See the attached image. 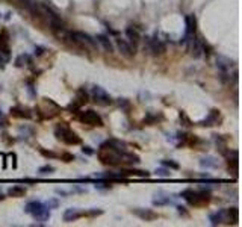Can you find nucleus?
Listing matches in <instances>:
<instances>
[{
  "instance_id": "nucleus-1",
  "label": "nucleus",
  "mask_w": 242,
  "mask_h": 227,
  "mask_svg": "<svg viewBox=\"0 0 242 227\" xmlns=\"http://www.w3.org/2000/svg\"><path fill=\"white\" fill-rule=\"evenodd\" d=\"M26 212L30 213L32 216L41 219V221H44V219H47V218L50 216L49 209H47L43 203H40V201H30V203L26 206Z\"/></svg>"
},
{
  "instance_id": "nucleus-2",
  "label": "nucleus",
  "mask_w": 242,
  "mask_h": 227,
  "mask_svg": "<svg viewBox=\"0 0 242 227\" xmlns=\"http://www.w3.org/2000/svg\"><path fill=\"white\" fill-rule=\"evenodd\" d=\"M56 136H58L59 139L68 142V144H77V142H79L77 135H76L74 132H71V130H70L68 127H65V126H58V127H56Z\"/></svg>"
},
{
  "instance_id": "nucleus-3",
  "label": "nucleus",
  "mask_w": 242,
  "mask_h": 227,
  "mask_svg": "<svg viewBox=\"0 0 242 227\" xmlns=\"http://www.w3.org/2000/svg\"><path fill=\"white\" fill-rule=\"evenodd\" d=\"M147 50L151 55H161L165 50V46L159 38H147Z\"/></svg>"
},
{
  "instance_id": "nucleus-4",
  "label": "nucleus",
  "mask_w": 242,
  "mask_h": 227,
  "mask_svg": "<svg viewBox=\"0 0 242 227\" xmlns=\"http://www.w3.org/2000/svg\"><path fill=\"white\" fill-rule=\"evenodd\" d=\"M92 95H94V100H95L98 104H109V103H110L109 94H107L103 88H100V86H94V88H92Z\"/></svg>"
},
{
  "instance_id": "nucleus-5",
  "label": "nucleus",
  "mask_w": 242,
  "mask_h": 227,
  "mask_svg": "<svg viewBox=\"0 0 242 227\" xmlns=\"http://www.w3.org/2000/svg\"><path fill=\"white\" fill-rule=\"evenodd\" d=\"M82 121L86 123V124H91V126H101L103 124L100 115L97 112H94V110H86L82 115Z\"/></svg>"
},
{
  "instance_id": "nucleus-6",
  "label": "nucleus",
  "mask_w": 242,
  "mask_h": 227,
  "mask_svg": "<svg viewBox=\"0 0 242 227\" xmlns=\"http://www.w3.org/2000/svg\"><path fill=\"white\" fill-rule=\"evenodd\" d=\"M116 44H118V49H119V52L123 53L124 56H133L135 55V47L129 43V41H126V40H116Z\"/></svg>"
},
{
  "instance_id": "nucleus-7",
  "label": "nucleus",
  "mask_w": 242,
  "mask_h": 227,
  "mask_svg": "<svg viewBox=\"0 0 242 227\" xmlns=\"http://www.w3.org/2000/svg\"><path fill=\"white\" fill-rule=\"evenodd\" d=\"M126 37H127V40H129V43L135 47L138 43H139V40H141V35H139V32L135 29V27H127V30H126Z\"/></svg>"
},
{
  "instance_id": "nucleus-8",
  "label": "nucleus",
  "mask_w": 242,
  "mask_h": 227,
  "mask_svg": "<svg viewBox=\"0 0 242 227\" xmlns=\"http://www.w3.org/2000/svg\"><path fill=\"white\" fill-rule=\"evenodd\" d=\"M195 17L194 15H188L186 17V38H192L195 34Z\"/></svg>"
},
{
  "instance_id": "nucleus-9",
  "label": "nucleus",
  "mask_w": 242,
  "mask_h": 227,
  "mask_svg": "<svg viewBox=\"0 0 242 227\" xmlns=\"http://www.w3.org/2000/svg\"><path fill=\"white\" fill-rule=\"evenodd\" d=\"M216 65H218V68H219V71H221V74H222V76H227V74L230 73L231 62H230L228 59H225V58H218Z\"/></svg>"
},
{
  "instance_id": "nucleus-10",
  "label": "nucleus",
  "mask_w": 242,
  "mask_h": 227,
  "mask_svg": "<svg viewBox=\"0 0 242 227\" xmlns=\"http://www.w3.org/2000/svg\"><path fill=\"white\" fill-rule=\"evenodd\" d=\"M71 37H73L74 40H77L79 43L85 44V46H94V44H95L91 37H88V35H85V34H80V32H74V34H71Z\"/></svg>"
},
{
  "instance_id": "nucleus-11",
  "label": "nucleus",
  "mask_w": 242,
  "mask_h": 227,
  "mask_svg": "<svg viewBox=\"0 0 242 227\" xmlns=\"http://www.w3.org/2000/svg\"><path fill=\"white\" fill-rule=\"evenodd\" d=\"M97 41L107 50V52H113V46H112V43H110V40L106 37V35H98L97 37Z\"/></svg>"
},
{
  "instance_id": "nucleus-12",
  "label": "nucleus",
  "mask_w": 242,
  "mask_h": 227,
  "mask_svg": "<svg viewBox=\"0 0 242 227\" xmlns=\"http://www.w3.org/2000/svg\"><path fill=\"white\" fill-rule=\"evenodd\" d=\"M79 215H80V213H79L76 209H68V210L65 212L64 218H65V221H73V219H76Z\"/></svg>"
},
{
  "instance_id": "nucleus-13",
  "label": "nucleus",
  "mask_w": 242,
  "mask_h": 227,
  "mask_svg": "<svg viewBox=\"0 0 242 227\" xmlns=\"http://www.w3.org/2000/svg\"><path fill=\"white\" fill-rule=\"evenodd\" d=\"M24 192H26V189L21 188V186H14V188L9 189V194L12 197H21V195H24Z\"/></svg>"
},
{
  "instance_id": "nucleus-14",
  "label": "nucleus",
  "mask_w": 242,
  "mask_h": 227,
  "mask_svg": "<svg viewBox=\"0 0 242 227\" xmlns=\"http://www.w3.org/2000/svg\"><path fill=\"white\" fill-rule=\"evenodd\" d=\"M227 215V212L225 210H219L218 213H215V215H212V224H218V222H221L222 219H224V216Z\"/></svg>"
},
{
  "instance_id": "nucleus-15",
  "label": "nucleus",
  "mask_w": 242,
  "mask_h": 227,
  "mask_svg": "<svg viewBox=\"0 0 242 227\" xmlns=\"http://www.w3.org/2000/svg\"><path fill=\"white\" fill-rule=\"evenodd\" d=\"M159 176H170V173H167V171H156Z\"/></svg>"
},
{
  "instance_id": "nucleus-16",
  "label": "nucleus",
  "mask_w": 242,
  "mask_h": 227,
  "mask_svg": "<svg viewBox=\"0 0 242 227\" xmlns=\"http://www.w3.org/2000/svg\"><path fill=\"white\" fill-rule=\"evenodd\" d=\"M3 120V114H2V110H0V121Z\"/></svg>"
}]
</instances>
